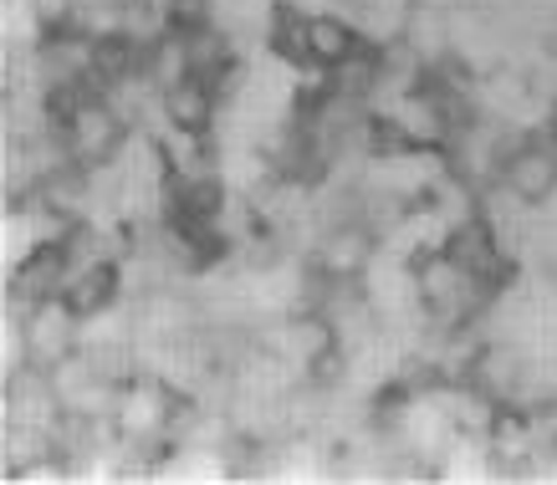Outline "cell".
<instances>
[{
    "label": "cell",
    "mask_w": 557,
    "mask_h": 485,
    "mask_svg": "<svg viewBox=\"0 0 557 485\" xmlns=\"http://www.w3.org/2000/svg\"><path fill=\"white\" fill-rule=\"evenodd\" d=\"M502 185L527 204V210H547L557 200V138L547 128H532V134L507 153V164L496 174Z\"/></svg>",
    "instance_id": "cell-4"
},
{
    "label": "cell",
    "mask_w": 557,
    "mask_h": 485,
    "mask_svg": "<svg viewBox=\"0 0 557 485\" xmlns=\"http://www.w3.org/2000/svg\"><path fill=\"white\" fill-rule=\"evenodd\" d=\"M62 123V138H67V149L77 164H108V159H119L128 149V138L138 134L134 123L119 113V102L108 98V92H92L72 108L67 117H57Z\"/></svg>",
    "instance_id": "cell-1"
},
{
    "label": "cell",
    "mask_w": 557,
    "mask_h": 485,
    "mask_svg": "<svg viewBox=\"0 0 557 485\" xmlns=\"http://www.w3.org/2000/svg\"><path fill=\"white\" fill-rule=\"evenodd\" d=\"M307 41H312V72H333L343 57L363 41V32H358V21L343 16V11H312Z\"/></svg>",
    "instance_id": "cell-6"
},
{
    "label": "cell",
    "mask_w": 557,
    "mask_h": 485,
    "mask_svg": "<svg viewBox=\"0 0 557 485\" xmlns=\"http://www.w3.org/2000/svg\"><path fill=\"white\" fill-rule=\"evenodd\" d=\"M220 113H225V98H220L215 83H205L200 72H185L180 83H170L159 92V117H164L170 128H180V134L215 138Z\"/></svg>",
    "instance_id": "cell-5"
},
{
    "label": "cell",
    "mask_w": 557,
    "mask_h": 485,
    "mask_svg": "<svg viewBox=\"0 0 557 485\" xmlns=\"http://www.w3.org/2000/svg\"><path fill=\"white\" fill-rule=\"evenodd\" d=\"M67 282H72L67 246H62V235H47V240H36L21 261L5 266V307L26 312L36 301L67 297Z\"/></svg>",
    "instance_id": "cell-2"
},
{
    "label": "cell",
    "mask_w": 557,
    "mask_h": 485,
    "mask_svg": "<svg viewBox=\"0 0 557 485\" xmlns=\"http://www.w3.org/2000/svg\"><path fill=\"white\" fill-rule=\"evenodd\" d=\"M16 312V307H11ZM21 327H26V352H32V369H57L83 352V318L72 312L67 297H51V301H36L21 312Z\"/></svg>",
    "instance_id": "cell-3"
}]
</instances>
